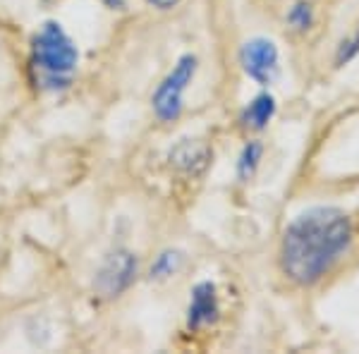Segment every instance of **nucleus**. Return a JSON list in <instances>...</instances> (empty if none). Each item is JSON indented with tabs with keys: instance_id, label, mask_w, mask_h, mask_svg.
I'll use <instances>...</instances> for the list:
<instances>
[{
	"instance_id": "f257e3e1",
	"label": "nucleus",
	"mask_w": 359,
	"mask_h": 354,
	"mask_svg": "<svg viewBox=\"0 0 359 354\" xmlns=\"http://www.w3.org/2000/svg\"><path fill=\"white\" fill-rule=\"evenodd\" d=\"M352 242V220L335 206H316L287 225L280 247V266L299 285H311L331 271Z\"/></svg>"
},
{
	"instance_id": "f03ea898",
	"label": "nucleus",
	"mask_w": 359,
	"mask_h": 354,
	"mask_svg": "<svg viewBox=\"0 0 359 354\" xmlns=\"http://www.w3.org/2000/svg\"><path fill=\"white\" fill-rule=\"evenodd\" d=\"M77 48L55 22H46L34 39V67L41 69L46 84L65 86L77 65Z\"/></svg>"
},
{
	"instance_id": "7ed1b4c3",
	"label": "nucleus",
	"mask_w": 359,
	"mask_h": 354,
	"mask_svg": "<svg viewBox=\"0 0 359 354\" xmlns=\"http://www.w3.org/2000/svg\"><path fill=\"white\" fill-rule=\"evenodd\" d=\"M196 72V57L194 55H182L177 60L175 69L161 82V86L154 94V110L161 120L170 123L182 113V94L187 89V84L192 82Z\"/></svg>"
},
{
	"instance_id": "20e7f679",
	"label": "nucleus",
	"mask_w": 359,
	"mask_h": 354,
	"mask_svg": "<svg viewBox=\"0 0 359 354\" xmlns=\"http://www.w3.org/2000/svg\"><path fill=\"white\" fill-rule=\"evenodd\" d=\"M137 275V259L130 252H113L96 275V290L103 297H118Z\"/></svg>"
},
{
	"instance_id": "39448f33",
	"label": "nucleus",
	"mask_w": 359,
	"mask_h": 354,
	"mask_svg": "<svg viewBox=\"0 0 359 354\" xmlns=\"http://www.w3.org/2000/svg\"><path fill=\"white\" fill-rule=\"evenodd\" d=\"M242 67L254 82L271 84L278 74V48L269 39H252L242 48Z\"/></svg>"
},
{
	"instance_id": "423d86ee",
	"label": "nucleus",
	"mask_w": 359,
	"mask_h": 354,
	"mask_svg": "<svg viewBox=\"0 0 359 354\" xmlns=\"http://www.w3.org/2000/svg\"><path fill=\"white\" fill-rule=\"evenodd\" d=\"M218 313V301H216V287L213 282H199L192 292V304H189V316L187 326L189 328H201L204 323L216 321Z\"/></svg>"
},
{
	"instance_id": "0eeeda50",
	"label": "nucleus",
	"mask_w": 359,
	"mask_h": 354,
	"mask_svg": "<svg viewBox=\"0 0 359 354\" xmlns=\"http://www.w3.org/2000/svg\"><path fill=\"white\" fill-rule=\"evenodd\" d=\"M170 161L172 165H177L180 170L192 172V175H199V172L206 170L208 161H211V151H208L204 144L192 142V139H182L175 149L170 151Z\"/></svg>"
},
{
	"instance_id": "6e6552de",
	"label": "nucleus",
	"mask_w": 359,
	"mask_h": 354,
	"mask_svg": "<svg viewBox=\"0 0 359 354\" xmlns=\"http://www.w3.org/2000/svg\"><path fill=\"white\" fill-rule=\"evenodd\" d=\"M273 113H276V101H273V96L262 94V96H257V98H254V101L247 106L245 115H242V123H245L247 127H252V130H264V127L271 123Z\"/></svg>"
},
{
	"instance_id": "1a4fd4ad",
	"label": "nucleus",
	"mask_w": 359,
	"mask_h": 354,
	"mask_svg": "<svg viewBox=\"0 0 359 354\" xmlns=\"http://www.w3.org/2000/svg\"><path fill=\"white\" fill-rule=\"evenodd\" d=\"M259 161H262V144L259 142H252L247 144L245 151H242L240 156V163H237V172H240L242 179H249L254 175V170H257Z\"/></svg>"
},
{
	"instance_id": "9d476101",
	"label": "nucleus",
	"mask_w": 359,
	"mask_h": 354,
	"mask_svg": "<svg viewBox=\"0 0 359 354\" xmlns=\"http://www.w3.org/2000/svg\"><path fill=\"white\" fill-rule=\"evenodd\" d=\"M180 261H182V257H180L177 252H163L158 257V261L151 266V278H165V275H172V273L177 271Z\"/></svg>"
},
{
	"instance_id": "9b49d317",
	"label": "nucleus",
	"mask_w": 359,
	"mask_h": 354,
	"mask_svg": "<svg viewBox=\"0 0 359 354\" xmlns=\"http://www.w3.org/2000/svg\"><path fill=\"white\" fill-rule=\"evenodd\" d=\"M357 53H359V32L352 39L340 43L338 53H335V65H345V62H350Z\"/></svg>"
},
{
	"instance_id": "f8f14e48",
	"label": "nucleus",
	"mask_w": 359,
	"mask_h": 354,
	"mask_svg": "<svg viewBox=\"0 0 359 354\" xmlns=\"http://www.w3.org/2000/svg\"><path fill=\"white\" fill-rule=\"evenodd\" d=\"M287 20H290L297 29H309V25H311V5L309 3H297L290 10Z\"/></svg>"
},
{
	"instance_id": "ddd939ff",
	"label": "nucleus",
	"mask_w": 359,
	"mask_h": 354,
	"mask_svg": "<svg viewBox=\"0 0 359 354\" xmlns=\"http://www.w3.org/2000/svg\"><path fill=\"white\" fill-rule=\"evenodd\" d=\"M147 3H151L154 8H161V10H168L172 8V5H177L180 0H147Z\"/></svg>"
}]
</instances>
